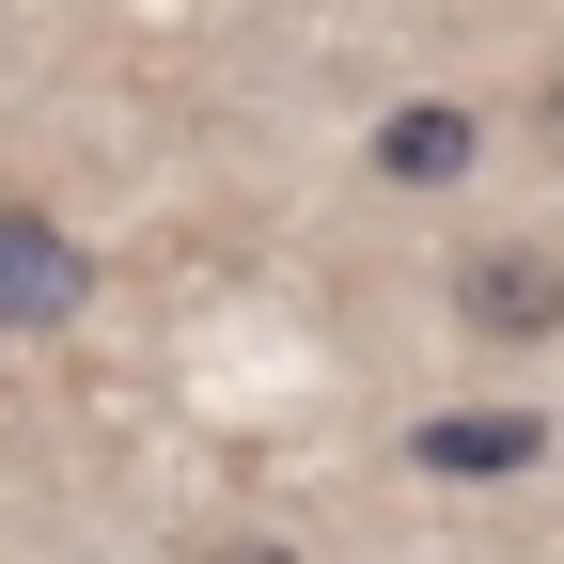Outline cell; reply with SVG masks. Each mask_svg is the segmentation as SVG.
<instances>
[{
  "instance_id": "cell-1",
  "label": "cell",
  "mask_w": 564,
  "mask_h": 564,
  "mask_svg": "<svg viewBox=\"0 0 564 564\" xmlns=\"http://www.w3.org/2000/svg\"><path fill=\"white\" fill-rule=\"evenodd\" d=\"M79 299H95L79 220L32 204V188H0V329H79Z\"/></svg>"
},
{
  "instance_id": "cell-2",
  "label": "cell",
  "mask_w": 564,
  "mask_h": 564,
  "mask_svg": "<svg viewBox=\"0 0 564 564\" xmlns=\"http://www.w3.org/2000/svg\"><path fill=\"white\" fill-rule=\"evenodd\" d=\"M455 329L470 345H564V251L549 236H502L455 267Z\"/></svg>"
},
{
  "instance_id": "cell-3",
  "label": "cell",
  "mask_w": 564,
  "mask_h": 564,
  "mask_svg": "<svg viewBox=\"0 0 564 564\" xmlns=\"http://www.w3.org/2000/svg\"><path fill=\"white\" fill-rule=\"evenodd\" d=\"M361 158H377L392 188H470V173H486V110H470V95H392Z\"/></svg>"
},
{
  "instance_id": "cell-4",
  "label": "cell",
  "mask_w": 564,
  "mask_h": 564,
  "mask_svg": "<svg viewBox=\"0 0 564 564\" xmlns=\"http://www.w3.org/2000/svg\"><path fill=\"white\" fill-rule=\"evenodd\" d=\"M549 455V408H440V423H408V470H440V486H502Z\"/></svg>"
},
{
  "instance_id": "cell-5",
  "label": "cell",
  "mask_w": 564,
  "mask_h": 564,
  "mask_svg": "<svg viewBox=\"0 0 564 564\" xmlns=\"http://www.w3.org/2000/svg\"><path fill=\"white\" fill-rule=\"evenodd\" d=\"M533 141H549V158H564V79H533Z\"/></svg>"
},
{
  "instance_id": "cell-6",
  "label": "cell",
  "mask_w": 564,
  "mask_h": 564,
  "mask_svg": "<svg viewBox=\"0 0 564 564\" xmlns=\"http://www.w3.org/2000/svg\"><path fill=\"white\" fill-rule=\"evenodd\" d=\"M204 564H282V549H267V533H251V549H204Z\"/></svg>"
}]
</instances>
